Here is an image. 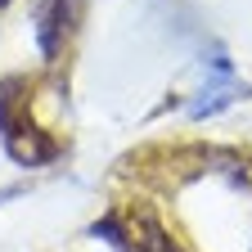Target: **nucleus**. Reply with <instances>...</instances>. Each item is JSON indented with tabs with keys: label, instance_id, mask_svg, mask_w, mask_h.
<instances>
[{
	"label": "nucleus",
	"instance_id": "obj_1",
	"mask_svg": "<svg viewBox=\"0 0 252 252\" xmlns=\"http://www.w3.org/2000/svg\"><path fill=\"white\" fill-rule=\"evenodd\" d=\"M104 230L117 234L126 252H180L176 239L167 234V225L158 220V212H153L149 203H131V207H122V216L108 220Z\"/></svg>",
	"mask_w": 252,
	"mask_h": 252
},
{
	"label": "nucleus",
	"instance_id": "obj_2",
	"mask_svg": "<svg viewBox=\"0 0 252 252\" xmlns=\"http://www.w3.org/2000/svg\"><path fill=\"white\" fill-rule=\"evenodd\" d=\"M9 153L23 158L27 167H45L54 149H50V140H45L41 131H32V126H23V131H18V126H14V131H9Z\"/></svg>",
	"mask_w": 252,
	"mask_h": 252
},
{
	"label": "nucleus",
	"instance_id": "obj_3",
	"mask_svg": "<svg viewBox=\"0 0 252 252\" xmlns=\"http://www.w3.org/2000/svg\"><path fill=\"white\" fill-rule=\"evenodd\" d=\"M0 5H5V0H0Z\"/></svg>",
	"mask_w": 252,
	"mask_h": 252
}]
</instances>
